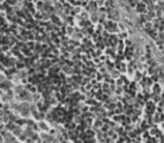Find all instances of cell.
<instances>
[{
	"mask_svg": "<svg viewBox=\"0 0 164 143\" xmlns=\"http://www.w3.org/2000/svg\"><path fill=\"white\" fill-rule=\"evenodd\" d=\"M2 137H3V143H12L15 140H17V137L9 131H6L5 133H2Z\"/></svg>",
	"mask_w": 164,
	"mask_h": 143,
	"instance_id": "2",
	"label": "cell"
},
{
	"mask_svg": "<svg viewBox=\"0 0 164 143\" xmlns=\"http://www.w3.org/2000/svg\"><path fill=\"white\" fill-rule=\"evenodd\" d=\"M37 127H38L39 131H42V132H50V129H51V126L49 125V123H48L46 120H44V118L38 121Z\"/></svg>",
	"mask_w": 164,
	"mask_h": 143,
	"instance_id": "1",
	"label": "cell"
}]
</instances>
